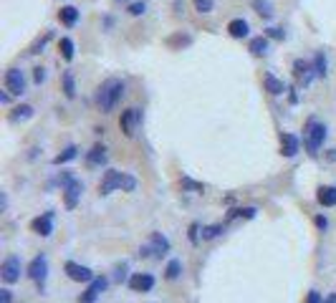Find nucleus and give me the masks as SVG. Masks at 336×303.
Here are the masks:
<instances>
[{
	"instance_id": "f257e3e1",
	"label": "nucleus",
	"mask_w": 336,
	"mask_h": 303,
	"mask_svg": "<svg viewBox=\"0 0 336 303\" xmlns=\"http://www.w3.org/2000/svg\"><path fill=\"white\" fill-rule=\"evenodd\" d=\"M114 190H124V192H134L136 190V179L132 174H124V172H117V169H109L99 185V192L101 195H109Z\"/></svg>"
},
{
	"instance_id": "f03ea898",
	"label": "nucleus",
	"mask_w": 336,
	"mask_h": 303,
	"mask_svg": "<svg viewBox=\"0 0 336 303\" xmlns=\"http://www.w3.org/2000/svg\"><path fill=\"white\" fill-rule=\"evenodd\" d=\"M122 96H124V81H119V78L104 81L101 88H99V106H101V111H111L119 104Z\"/></svg>"
},
{
	"instance_id": "7ed1b4c3",
	"label": "nucleus",
	"mask_w": 336,
	"mask_h": 303,
	"mask_svg": "<svg viewBox=\"0 0 336 303\" xmlns=\"http://www.w3.org/2000/svg\"><path fill=\"white\" fill-rule=\"evenodd\" d=\"M324 139H326V127L319 119H309L303 127V144L309 154H319V147L324 144Z\"/></svg>"
},
{
	"instance_id": "20e7f679",
	"label": "nucleus",
	"mask_w": 336,
	"mask_h": 303,
	"mask_svg": "<svg viewBox=\"0 0 336 303\" xmlns=\"http://www.w3.org/2000/svg\"><path fill=\"white\" fill-rule=\"evenodd\" d=\"M61 182H64V202H66L68 210H73L76 205H78V197H81V192H83V185H81V179H76V177H71V174H61Z\"/></svg>"
},
{
	"instance_id": "39448f33",
	"label": "nucleus",
	"mask_w": 336,
	"mask_h": 303,
	"mask_svg": "<svg viewBox=\"0 0 336 303\" xmlns=\"http://www.w3.org/2000/svg\"><path fill=\"white\" fill-rule=\"evenodd\" d=\"M28 278L36 281V283L43 288V283H46V278H48V260H46V255H36V258L31 260V265H28Z\"/></svg>"
},
{
	"instance_id": "423d86ee",
	"label": "nucleus",
	"mask_w": 336,
	"mask_h": 303,
	"mask_svg": "<svg viewBox=\"0 0 336 303\" xmlns=\"http://www.w3.org/2000/svg\"><path fill=\"white\" fill-rule=\"evenodd\" d=\"M106 286H109V281L104 278V276H99V278H94L91 283H89V288L81 293V298H78V303H96V298L106 291Z\"/></svg>"
},
{
	"instance_id": "0eeeda50",
	"label": "nucleus",
	"mask_w": 336,
	"mask_h": 303,
	"mask_svg": "<svg viewBox=\"0 0 336 303\" xmlns=\"http://www.w3.org/2000/svg\"><path fill=\"white\" fill-rule=\"evenodd\" d=\"M142 124V111L139 109H127L124 114H122V119H119V129L127 134V137H134L136 127Z\"/></svg>"
},
{
	"instance_id": "6e6552de",
	"label": "nucleus",
	"mask_w": 336,
	"mask_h": 303,
	"mask_svg": "<svg viewBox=\"0 0 336 303\" xmlns=\"http://www.w3.org/2000/svg\"><path fill=\"white\" fill-rule=\"evenodd\" d=\"M0 276L5 283H15L20 281V258L18 255H10L3 260V268H0Z\"/></svg>"
},
{
	"instance_id": "1a4fd4ad",
	"label": "nucleus",
	"mask_w": 336,
	"mask_h": 303,
	"mask_svg": "<svg viewBox=\"0 0 336 303\" xmlns=\"http://www.w3.org/2000/svg\"><path fill=\"white\" fill-rule=\"evenodd\" d=\"M64 270H66V276L71 281H76V283H91L96 276L86 268V265H78V263H73V260H68L66 265H64Z\"/></svg>"
},
{
	"instance_id": "9d476101",
	"label": "nucleus",
	"mask_w": 336,
	"mask_h": 303,
	"mask_svg": "<svg viewBox=\"0 0 336 303\" xmlns=\"http://www.w3.org/2000/svg\"><path fill=\"white\" fill-rule=\"evenodd\" d=\"M5 88H8V94H13V96L25 94V76H23V71L10 69V71L5 74Z\"/></svg>"
},
{
	"instance_id": "9b49d317",
	"label": "nucleus",
	"mask_w": 336,
	"mask_h": 303,
	"mask_svg": "<svg viewBox=\"0 0 336 303\" xmlns=\"http://www.w3.org/2000/svg\"><path fill=\"white\" fill-rule=\"evenodd\" d=\"M293 76H296V81H298V83L311 86V81H314V76H316V69H314L309 61L298 58V61H293Z\"/></svg>"
},
{
	"instance_id": "f8f14e48",
	"label": "nucleus",
	"mask_w": 336,
	"mask_h": 303,
	"mask_svg": "<svg viewBox=\"0 0 336 303\" xmlns=\"http://www.w3.org/2000/svg\"><path fill=\"white\" fill-rule=\"evenodd\" d=\"M129 288H132L134 293H147V291L154 288V278H152L149 273H134V276L129 278Z\"/></svg>"
},
{
	"instance_id": "ddd939ff",
	"label": "nucleus",
	"mask_w": 336,
	"mask_h": 303,
	"mask_svg": "<svg viewBox=\"0 0 336 303\" xmlns=\"http://www.w3.org/2000/svg\"><path fill=\"white\" fill-rule=\"evenodd\" d=\"M31 230L38 232L41 237H48V235L53 232V213H46V215L36 218V220L31 223Z\"/></svg>"
},
{
	"instance_id": "4468645a",
	"label": "nucleus",
	"mask_w": 336,
	"mask_h": 303,
	"mask_svg": "<svg viewBox=\"0 0 336 303\" xmlns=\"http://www.w3.org/2000/svg\"><path fill=\"white\" fill-rule=\"evenodd\" d=\"M149 248H152V253H154L157 258H162V255L170 253V240H167L162 232H152V235H149Z\"/></svg>"
},
{
	"instance_id": "2eb2a0df",
	"label": "nucleus",
	"mask_w": 336,
	"mask_h": 303,
	"mask_svg": "<svg viewBox=\"0 0 336 303\" xmlns=\"http://www.w3.org/2000/svg\"><path fill=\"white\" fill-rule=\"evenodd\" d=\"M301 147V142H298V137H293V134H281V154L283 157H293L296 152Z\"/></svg>"
},
{
	"instance_id": "dca6fc26",
	"label": "nucleus",
	"mask_w": 336,
	"mask_h": 303,
	"mask_svg": "<svg viewBox=\"0 0 336 303\" xmlns=\"http://www.w3.org/2000/svg\"><path fill=\"white\" fill-rule=\"evenodd\" d=\"M86 162H89V167H101V164H106V147L96 144L94 149L86 154Z\"/></svg>"
},
{
	"instance_id": "f3484780",
	"label": "nucleus",
	"mask_w": 336,
	"mask_h": 303,
	"mask_svg": "<svg viewBox=\"0 0 336 303\" xmlns=\"http://www.w3.org/2000/svg\"><path fill=\"white\" fill-rule=\"evenodd\" d=\"M248 31H250V28H248V23H245L243 18H235V20L228 23V33H230L233 38H245Z\"/></svg>"
},
{
	"instance_id": "a211bd4d",
	"label": "nucleus",
	"mask_w": 336,
	"mask_h": 303,
	"mask_svg": "<svg viewBox=\"0 0 336 303\" xmlns=\"http://www.w3.org/2000/svg\"><path fill=\"white\" fill-rule=\"evenodd\" d=\"M263 83H266V91L273 94V96H281L283 91H286V86H283V81H278L273 74H263Z\"/></svg>"
},
{
	"instance_id": "6ab92c4d",
	"label": "nucleus",
	"mask_w": 336,
	"mask_h": 303,
	"mask_svg": "<svg viewBox=\"0 0 336 303\" xmlns=\"http://www.w3.org/2000/svg\"><path fill=\"white\" fill-rule=\"evenodd\" d=\"M316 200H319L324 207H334L336 205V187H319Z\"/></svg>"
},
{
	"instance_id": "aec40b11",
	"label": "nucleus",
	"mask_w": 336,
	"mask_h": 303,
	"mask_svg": "<svg viewBox=\"0 0 336 303\" xmlns=\"http://www.w3.org/2000/svg\"><path fill=\"white\" fill-rule=\"evenodd\" d=\"M33 116V106H28V104H23V106H15L13 111H10V122L13 124H18V122H25V119H31Z\"/></svg>"
},
{
	"instance_id": "412c9836",
	"label": "nucleus",
	"mask_w": 336,
	"mask_h": 303,
	"mask_svg": "<svg viewBox=\"0 0 336 303\" xmlns=\"http://www.w3.org/2000/svg\"><path fill=\"white\" fill-rule=\"evenodd\" d=\"M248 48H250L253 56H266V53H268V38H266V36H258V38L250 41Z\"/></svg>"
},
{
	"instance_id": "4be33fe9",
	"label": "nucleus",
	"mask_w": 336,
	"mask_h": 303,
	"mask_svg": "<svg viewBox=\"0 0 336 303\" xmlns=\"http://www.w3.org/2000/svg\"><path fill=\"white\" fill-rule=\"evenodd\" d=\"M59 18H61V23H64V25H73V23L78 20V10H76L73 5H66V8H61Z\"/></svg>"
},
{
	"instance_id": "5701e85b",
	"label": "nucleus",
	"mask_w": 336,
	"mask_h": 303,
	"mask_svg": "<svg viewBox=\"0 0 336 303\" xmlns=\"http://www.w3.org/2000/svg\"><path fill=\"white\" fill-rule=\"evenodd\" d=\"M76 154H78V149L71 144V147H66L59 157H53V164H56V167H59V164H66V162H71V159H76Z\"/></svg>"
},
{
	"instance_id": "b1692460",
	"label": "nucleus",
	"mask_w": 336,
	"mask_h": 303,
	"mask_svg": "<svg viewBox=\"0 0 336 303\" xmlns=\"http://www.w3.org/2000/svg\"><path fill=\"white\" fill-rule=\"evenodd\" d=\"M253 8H256V13L263 15V18H270V15H273V5H270L268 0H253Z\"/></svg>"
},
{
	"instance_id": "393cba45",
	"label": "nucleus",
	"mask_w": 336,
	"mask_h": 303,
	"mask_svg": "<svg viewBox=\"0 0 336 303\" xmlns=\"http://www.w3.org/2000/svg\"><path fill=\"white\" fill-rule=\"evenodd\" d=\"M256 213H258L256 207H243V210H233V213H230L228 218H230V220H235V218H243V220H253V218H256Z\"/></svg>"
},
{
	"instance_id": "a878e982",
	"label": "nucleus",
	"mask_w": 336,
	"mask_h": 303,
	"mask_svg": "<svg viewBox=\"0 0 336 303\" xmlns=\"http://www.w3.org/2000/svg\"><path fill=\"white\" fill-rule=\"evenodd\" d=\"M180 270H182V263L175 258V260H170V263H167V270H164V276H167L170 281H175V278H180Z\"/></svg>"
},
{
	"instance_id": "bb28decb",
	"label": "nucleus",
	"mask_w": 336,
	"mask_h": 303,
	"mask_svg": "<svg viewBox=\"0 0 336 303\" xmlns=\"http://www.w3.org/2000/svg\"><path fill=\"white\" fill-rule=\"evenodd\" d=\"M64 94H66L68 99L76 96V83H73V74H71V71L64 74Z\"/></svg>"
},
{
	"instance_id": "cd10ccee",
	"label": "nucleus",
	"mask_w": 336,
	"mask_h": 303,
	"mask_svg": "<svg viewBox=\"0 0 336 303\" xmlns=\"http://www.w3.org/2000/svg\"><path fill=\"white\" fill-rule=\"evenodd\" d=\"M220 232H225V227L222 225H207V227H202V240H212V237H217Z\"/></svg>"
},
{
	"instance_id": "c85d7f7f",
	"label": "nucleus",
	"mask_w": 336,
	"mask_h": 303,
	"mask_svg": "<svg viewBox=\"0 0 336 303\" xmlns=\"http://www.w3.org/2000/svg\"><path fill=\"white\" fill-rule=\"evenodd\" d=\"M59 48H61V56H64L66 61H71V58H73V41H71V38H61Z\"/></svg>"
},
{
	"instance_id": "c756f323",
	"label": "nucleus",
	"mask_w": 336,
	"mask_h": 303,
	"mask_svg": "<svg viewBox=\"0 0 336 303\" xmlns=\"http://www.w3.org/2000/svg\"><path fill=\"white\" fill-rule=\"evenodd\" d=\"M314 69H316V76H326V56L319 51L316 58H314Z\"/></svg>"
},
{
	"instance_id": "7c9ffc66",
	"label": "nucleus",
	"mask_w": 336,
	"mask_h": 303,
	"mask_svg": "<svg viewBox=\"0 0 336 303\" xmlns=\"http://www.w3.org/2000/svg\"><path fill=\"white\" fill-rule=\"evenodd\" d=\"M51 36H53V33H51V31H46V33H43V38H38V41H36V43L28 48V53H41V48H43V46L51 41Z\"/></svg>"
},
{
	"instance_id": "2f4dec72",
	"label": "nucleus",
	"mask_w": 336,
	"mask_h": 303,
	"mask_svg": "<svg viewBox=\"0 0 336 303\" xmlns=\"http://www.w3.org/2000/svg\"><path fill=\"white\" fill-rule=\"evenodd\" d=\"M192 3H195V10H198V13H210L212 5H215L212 0H192Z\"/></svg>"
},
{
	"instance_id": "473e14b6",
	"label": "nucleus",
	"mask_w": 336,
	"mask_h": 303,
	"mask_svg": "<svg viewBox=\"0 0 336 303\" xmlns=\"http://www.w3.org/2000/svg\"><path fill=\"white\" fill-rule=\"evenodd\" d=\"M182 190H198V192H202L205 187H202L200 182H192V179H187V177H185V179H182Z\"/></svg>"
},
{
	"instance_id": "72a5a7b5",
	"label": "nucleus",
	"mask_w": 336,
	"mask_h": 303,
	"mask_svg": "<svg viewBox=\"0 0 336 303\" xmlns=\"http://www.w3.org/2000/svg\"><path fill=\"white\" fill-rule=\"evenodd\" d=\"M144 10H147L144 3H132V5H129V13H132V15H144Z\"/></svg>"
},
{
	"instance_id": "f704fd0d",
	"label": "nucleus",
	"mask_w": 336,
	"mask_h": 303,
	"mask_svg": "<svg viewBox=\"0 0 336 303\" xmlns=\"http://www.w3.org/2000/svg\"><path fill=\"white\" fill-rule=\"evenodd\" d=\"M33 81H36V83H43V81H46V69H41V66L33 69Z\"/></svg>"
},
{
	"instance_id": "c9c22d12",
	"label": "nucleus",
	"mask_w": 336,
	"mask_h": 303,
	"mask_svg": "<svg viewBox=\"0 0 336 303\" xmlns=\"http://www.w3.org/2000/svg\"><path fill=\"white\" fill-rule=\"evenodd\" d=\"M124 278H127V265H119V268H117L114 281H117V283H124Z\"/></svg>"
},
{
	"instance_id": "e433bc0d",
	"label": "nucleus",
	"mask_w": 336,
	"mask_h": 303,
	"mask_svg": "<svg viewBox=\"0 0 336 303\" xmlns=\"http://www.w3.org/2000/svg\"><path fill=\"white\" fill-rule=\"evenodd\" d=\"M198 230H200V227H198V225H190V243H192V245H198V240H200V235H198Z\"/></svg>"
},
{
	"instance_id": "4c0bfd02",
	"label": "nucleus",
	"mask_w": 336,
	"mask_h": 303,
	"mask_svg": "<svg viewBox=\"0 0 336 303\" xmlns=\"http://www.w3.org/2000/svg\"><path fill=\"white\" fill-rule=\"evenodd\" d=\"M283 36H286V33H283L281 28H268V38H278V41H281Z\"/></svg>"
},
{
	"instance_id": "58836bf2",
	"label": "nucleus",
	"mask_w": 336,
	"mask_h": 303,
	"mask_svg": "<svg viewBox=\"0 0 336 303\" xmlns=\"http://www.w3.org/2000/svg\"><path fill=\"white\" fill-rule=\"evenodd\" d=\"M306 303H321V293L311 291V293H309V301H306Z\"/></svg>"
},
{
	"instance_id": "ea45409f",
	"label": "nucleus",
	"mask_w": 336,
	"mask_h": 303,
	"mask_svg": "<svg viewBox=\"0 0 336 303\" xmlns=\"http://www.w3.org/2000/svg\"><path fill=\"white\" fill-rule=\"evenodd\" d=\"M0 303H10V291H8V288L0 291Z\"/></svg>"
},
{
	"instance_id": "a19ab883",
	"label": "nucleus",
	"mask_w": 336,
	"mask_h": 303,
	"mask_svg": "<svg viewBox=\"0 0 336 303\" xmlns=\"http://www.w3.org/2000/svg\"><path fill=\"white\" fill-rule=\"evenodd\" d=\"M316 227H321V230H326L329 223H326V218H316Z\"/></svg>"
},
{
	"instance_id": "79ce46f5",
	"label": "nucleus",
	"mask_w": 336,
	"mask_h": 303,
	"mask_svg": "<svg viewBox=\"0 0 336 303\" xmlns=\"http://www.w3.org/2000/svg\"><path fill=\"white\" fill-rule=\"evenodd\" d=\"M117 3H127V0H117Z\"/></svg>"
}]
</instances>
